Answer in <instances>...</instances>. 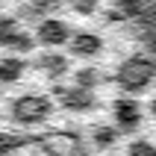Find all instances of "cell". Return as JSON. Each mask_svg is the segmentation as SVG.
<instances>
[{"label":"cell","mask_w":156,"mask_h":156,"mask_svg":"<svg viewBox=\"0 0 156 156\" xmlns=\"http://www.w3.org/2000/svg\"><path fill=\"white\" fill-rule=\"evenodd\" d=\"M0 156H59V153H53L47 147H38V144H27V147H9Z\"/></svg>","instance_id":"cell-1"}]
</instances>
